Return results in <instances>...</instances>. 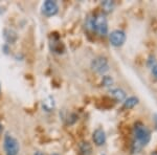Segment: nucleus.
<instances>
[{"label":"nucleus","mask_w":157,"mask_h":155,"mask_svg":"<svg viewBox=\"0 0 157 155\" xmlns=\"http://www.w3.org/2000/svg\"><path fill=\"white\" fill-rule=\"evenodd\" d=\"M134 141L131 146L132 153H138L143 147L147 146L151 141V132L147 127L140 122L135 123L133 128Z\"/></svg>","instance_id":"f257e3e1"},{"label":"nucleus","mask_w":157,"mask_h":155,"mask_svg":"<svg viewBox=\"0 0 157 155\" xmlns=\"http://www.w3.org/2000/svg\"><path fill=\"white\" fill-rule=\"evenodd\" d=\"M91 26L92 29L100 36H105L108 33V22L106 16L102 13L97 14L91 19Z\"/></svg>","instance_id":"f03ea898"},{"label":"nucleus","mask_w":157,"mask_h":155,"mask_svg":"<svg viewBox=\"0 0 157 155\" xmlns=\"http://www.w3.org/2000/svg\"><path fill=\"white\" fill-rule=\"evenodd\" d=\"M4 151L6 155H18L19 152V144L14 136L6 134L4 136Z\"/></svg>","instance_id":"7ed1b4c3"},{"label":"nucleus","mask_w":157,"mask_h":155,"mask_svg":"<svg viewBox=\"0 0 157 155\" xmlns=\"http://www.w3.org/2000/svg\"><path fill=\"white\" fill-rule=\"evenodd\" d=\"M91 68H92L95 72L103 75V73L107 72L109 70L108 60L106 59L105 57H102V56L94 58V59L92 60V62H91Z\"/></svg>","instance_id":"20e7f679"},{"label":"nucleus","mask_w":157,"mask_h":155,"mask_svg":"<svg viewBox=\"0 0 157 155\" xmlns=\"http://www.w3.org/2000/svg\"><path fill=\"white\" fill-rule=\"evenodd\" d=\"M109 40H110L111 45H113L115 47H120L126 41V34L123 30L120 29L113 30L110 34V36H109Z\"/></svg>","instance_id":"39448f33"},{"label":"nucleus","mask_w":157,"mask_h":155,"mask_svg":"<svg viewBox=\"0 0 157 155\" xmlns=\"http://www.w3.org/2000/svg\"><path fill=\"white\" fill-rule=\"evenodd\" d=\"M59 11V6H58V3L56 1H52V0H47L43 3L42 6V12L45 16L47 17H52L55 16L56 14Z\"/></svg>","instance_id":"423d86ee"},{"label":"nucleus","mask_w":157,"mask_h":155,"mask_svg":"<svg viewBox=\"0 0 157 155\" xmlns=\"http://www.w3.org/2000/svg\"><path fill=\"white\" fill-rule=\"evenodd\" d=\"M92 139L97 146H103L106 143V134L105 131L102 128H98L97 130L93 132Z\"/></svg>","instance_id":"0eeeda50"},{"label":"nucleus","mask_w":157,"mask_h":155,"mask_svg":"<svg viewBox=\"0 0 157 155\" xmlns=\"http://www.w3.org/2000/svg\"><path fill=\"white\" fill-rule=\"evenodd\" d=\"M50 48L56 54H62L64 52V45H63V43L60 41L58 37L56 39H52V43H50Z\"/></svg>","instance_id":"6e6552de"},{"label":"nucleus","mask_w":157,"mask_h":155,"mask_svg":"<svg viewBox=\"0 0 157 155\" xmlns=\"http://www.w3.org/2000/svg\"><path fill=\"white\" fill-rule=\"evenodd\" d=\"M110 93L116 102H124L126 100V92L121 88H114L110 91Z\"/></svg>","instance_id":"1a4fd4ad"},{"label":"nucleus","mask_w":157,"mask_h":155,"mask_svg":"<svg viewBox=\"0 0 157 155\" xmlns=\"http://www.w3.org/2000/svg\"><path fill=\"white\" fill-rule=\"evenodd\" d=\"M78 151H80V155H91L92 148L88 141H82L78 145Z\"/></svg>","instance_id":"9d476101"},{"label":"nucleus","mask_w":157,"mask_h":155,"mask_svg":"<svg viewBox=\"0 0 157 155\" xmlns=\"http://www.w3.org/2000/svg\"><path fill=\"white\" fill-rule=\"evenodd\" d=\"M138 98H136V96H130V98L126 99L125 101H124V107L126 109H131L133 107H135L136 105L138 104Z\"/></svg>","instance_id":"9b49d317"},{"label":"nucleus","mask_w":157,"mask_h":155,"mask_svg":"<svg viewBox=\"0 0 157 155\" xmlns=\"http://www.w3.org/2000/svg\"><path fill=\"white\" fill-rule=\"evenodd\" d=\"M4 38L7 42L14 43L17 39V35L13 29H4Z\"/></svg>","instance_id":"f8f14e48"},{"label":"nucleus","mask_w":157,"mask_h":155,"mask_svg":"<svg viewBox=\"0 0 157 155\" xmlns=\"http://www.w3.org/2000/svg\"><path fill=\"white\" fill-rule=\"evenodd\" d=\"M148 64H149V66H150L151 72H152V73H153V76L157 80V62L155 61V59H154V57H152L151 56V57L149 58Z\"/></svg>","instance_id":"ddd939ff"},{"label":"nucleus","mask_w":157,"mask_h":155,"mask_svg":"<svg viewBox=\"0 0 157 155\" xmlns=\"http://www.w3.org/2000/svg\"><path fill=\"white\" fill-rule=\"evenodd\" d=\"M102 6L106 12H111L114 9V2L110 1V0H106V1L102 2Z\"/></svg>","instance_id":"4468645a"},{"label":"nucleus","mask_w":157,"mask_h":155,"mask_svg":"<svg viewBox=\"0 0 157 155\" xmlns=\"http://www.w3.org/2000/svg\"><path fill=\"white\" fill-rule=\"evenodd\" d=\"M54 106H55V103L52 98H50V101L46 100V101L43 102V108H44L46 111H50L52 108H54Z\"/></svg>","instance_id":"2eb2a0df"},{"label":"nucleus","mask_w":157,"mask_h":155,"mask_svg":"<svg viewBox=\"0 0 157 155\" xmlns=\"http://www.w3.org/2000/svg\"><path fill=\"white\" fill-rule=\"evenodd\" d=\"M103 85L106 86V87H109V86H111L113 84V79L111 77H109V76H105V77L103 78V81H102Z\"/></svg>","instance_id":"dca6fc26"},{"label":"nucleus","mask_w":157,"mask_h":155,"mask_svg":"<svg viewBox=\"0 0 157 155\" xmlns=\"http://www.w3.org/2000/svg\"><path fill=\"white\" fill-rule=\"evenodd\" d=\"M153 119H154V123H155V126L157 127V113H154Z\"/></svg>","instance_id":"f3484780"},{"label":"nucleus","mask_w":157,"mask_h":155,"mask_svg":"<svg viewBox=\"0 0 157 155\" xmlns=\"http://www.w3.org/2000/svg\"><path fill=\"white\" fill-rule=\"evenodd\" d=\"M34 155H43V154L41 153V152H36V153H35Z\"/></svg>","instance_id":"a211bd4d"},{"label":"nucleus","mask_w":157,"mask_h":155,"mask_svg":"<svg viewBox=\"0 0 157 155\" xmlns=\"http://www.w3.org/2000/svg\"><path fill=\"white\" fill-rule=\"evenodd\" d=\"M151 155H157V151H153V152L151 153Z\"/></svg>","instance_id":"6ab92c4d"},{"label":"nucleus","mask_w":157,"mask_h":155,"mask_svg":"<svg viewBox=\"0 0 157 155\" xmlns=\"http://www.w3.org/2000/svg\"><path fill=\"white\" fill-rule=\"evenodd\" d=\"M1 130H2V125L0 124V133H1Z\"/></svg>","instance_id":"aec40b11"},{"label":"nucleus","mask_w":157,"mask_h":155,"mask_svg":"<svg viewBox=\"0 0 157 155\" xmlns=\"http://www.w3.org/2000/svg\"><path fill=\"white\" fill-rule=\"evenodd\" d=\"M52 155H59V154H56V153H55V154H52Z\"/></svg>","instance_id":"412c9836"},{"label":"nucleus","mask_w":157,"mask_h":155,"mask_svg":"<svg viewBox=\"0 0 157 155\" xmlns=\"http://www.w3.org/2000/svg\"><path fill=\"white\" fill-rule=\"evenodd\" d=\"M0 91H1V86H0Z\"/></svg>","instance_id":"4be33fe9"},{"label":"nucleus","mask_w":157,"mask_h":155,"mask_svg":"<svg viewBox=\"0 0 157 155\" xmlns=\"http://www.w3.org/2000/svg\"><path fill=\"white\" fill-rule=\"evenodd\" d=\"M103 155H104V154H103Z\"/></svg>","instance_id":"5701e85b"}]
</instances>
